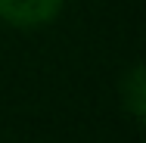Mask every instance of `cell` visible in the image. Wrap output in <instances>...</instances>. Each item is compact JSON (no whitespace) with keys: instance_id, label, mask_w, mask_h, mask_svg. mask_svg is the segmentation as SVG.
<instances>
[{"instance_id":"1","label":"cell","mask_w":146,"mask_h":143,"mask_svg":"<svg viewBox=\"0 0 146 143\" xmlns=\"http://www.w3.org/2000/svg\"><path fill=\"white\" fill-rule=\"evenodd\" d=\"M59 9H62V0H0V19L19 28L53 22Z\"/></svg>"},{"instance_id":"2","label":"cell","mask_w":146,"mask_h":143,"mask_svg":"<svg viewBox=\"0 0 146 143\" xmlns=\"http://www.w3.org/2000/svg\"><path fill=\"white\" fill-rule=\"evenodd\" d=\"M124 96H127L131 115L140 121V118H143V69H140V65H134V69H131L127 84H124Z\"/></svg>"}]
</instances>
